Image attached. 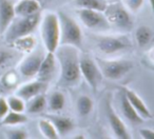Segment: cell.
I'll return each instance as SVG.
<instances>
[{"instance_id": "277c9868", "label": "cell", "mask_w": 154, "mask_h": 139, "mask_svg": "<svg viewBox=\"0 0 154 139\" xmlns=\"http://www.w3.org/2000/svg\"><path fill=\"white\" fill-rule=\"evenodd\" d=\"M39 21H40L39 13L31 16H26V17H19L17 20L13 19V21L5 31V41L9 44H11L14 40H16L19 37L32 34L36 26H38Z\"/></svg>"}, {"instance_id": "f1b7e54d", "label": "cell", "mask_w": 154, "mask_h": 139, "mask_svg": "<svg viewBox=\"0 0 154 139\" xmlns=\"http://www.w3.org/2000/svg\"><path fill=\"white\" fill-rule=\"evenodd\" d=\"M28 137L29 135L22 130H14L9 132V134H8V138L11 139H26Z\"/></svg>"}, {"instance_id": "30bf717a", "label": "cell", "mask_w": 154, "mask_h": 139, "mask_svg": "<svg viewBox=\"0 0 154 139\" xmlns=\"http://www.w3.org/2000/svg\"><path fill=\"white\" fill-rule=\"evenodd\" d=\"M32 53V52H31ZM43 55L40 52L32 53L24 58L19 64V72L24 77H33L37 75V72L39 70V66L42 61Z\"/></svg>"}, {"instance_id": "d6a6232c", "label": "cell", "mask_w": 154, "mask_h": 139, "mask_svg": "<svg viewBox=\"0 0 154 139\" xmlns=\"http://www.w3.org/2000/svg\"><path fill=\"white\" fill-rule=\"evenodd\" d=\"M10 58H11V55L8 52H3V51L0 52V66H2Z\"/></svg>"}, {"instance_id": "d4e9b609", "label": "cell", "mask_w": 154, "mask_h": 139, "mask_svg": "<svg viewBox=\"0 0 154 139\" xmlns=\"http://www.w3.org/2000/svg\"><path fill=\"white\" fill-rule=\"evenodd\" d=\"M77 112L80 116L85 117L88 116L92 112L93 109V101L90 97L88 96H82L77 100Z\"/></svg>"}, {"instance_id": "1f68e13d", "label": "cell", "mask_w": 154, "mask_h": 139, "mask_svg": "<svg viewBox=\"0 0 154 139\" xmlns=\"http://www.w3.org/2000/svg\"><path fill=\"white\" fill-rule=\"evenodd\" d=\"M141 137L145 139H154V131L150 130V128H141L139 131Z\"/></svg>"}, {"instance_id": "d590c367", "label": "cell", "mask_w": 154, "mask_h": 139, "mask_svg": "<svg viewBox=\"0 0 154 139\" xmlns=\"http://www.w3.org/2000/svg\"><path fill=\"white\" fill-rule=\"evenodd\" d=\"M47 1H52V0H47Z\"/></svg>"}, {"instance_id": "3957f363", "label": "cell", "mask_w": 154, "mask_h": 139, "mask_svg": "<svg viewBox=\"0 0 154 139\" xmlns=\"http://www.w3.org/2000/svg\"><path fill=\"white\" fill-rule=\"evenodd\" d=\"M60 26V40L59 45H73L80 47L82 44V33L79 26L72 17L64 13L58 14Z\"/></svg>"}, {"instance_id": "83f0119b", "label": "cell", "mask_w": 154, "mask_h": 139, "mask_svg": "<svg viewBox=\"0 0 154 139\" xmlns=\"http://www.w3.org/2000/svg\"><path fill=\"white\" fill-rule=\"evenodd\" d=\"M124 2L129 11L133 12V13H136L143 7V0H124Z\"/></svg>"}, {"instance_id": "7402d4cb", "label": "cell", "mask_w": 154, "mask_h": 139, "mask_svg": "<svg viewBox=\"0 0 154 139\" xmlns=\"http://www.w3.org/2000/svg\"><path fill=\"white\" fill-rule=\"evenodd\" d=\"M30 100H31V102L29 103V105H28L29 113L38 114V113H41V112L45 109V105H47V98H45L43 93L33 97V98L30 99Z\"/></svg>"}, {"instance_id": "9c48e42d", "label": "cell", "mask_w": 154, "mask_h": 139, "mask_svg": "<svg viewBox=\"0 0 154 139\" xmlns=\"http://www.w3.org/2000/svg\"><path fill=\"white\" fill-rule=\"evenodd\" d=\"M77 14L79 16L82 23L88 29H99L103 28V26L105 29H107L110 26L105 15H103L101 12L90 9H80L77 11Z\"/></svg>"}, {"instance_id": "4316f807", "label": "cell", "mask_w": 154, "mask_h": 139, "mask_svg": "<svg viewBox=\"0 0 154 139\" xmlns=\"http://www.w3.org/2000/svg\"><path fill=\"white\" fill-rule=\"evenodd\" d=\"M8 105L11 111L18 112V113H23L26 110V105H24L23 99H21L18 96H12L9 97L8 99Z\"/></svg>"}, {"instance_id": "7c38bea8", "label": "cell", "mask_w": 154, "mask_h": 139, "mask_svg": "<svg viewBox=\"0 0 154 139\" xmlns=\"http://www.w3.org/2000/svg\"><path fill=\"white\" fill-rule=\"evenodd\" d=\"M108 119H109V123L111 126L112 131H113L114 135L117 138L120 139H129L130 138V134L127 131V128L125 125V123L122 122V120L120 119V117L115 113V111L113 110V107H111L110 103H108Z\"/></svg>"}, {"instance_id": "d6986e66", "label": "cell", "mask_w": 154, "mask_h": 139, "mask_svg": "<svg viewBox=\"0 0 154 139\" xmlns=\"http://www.w3.org/2000/svg\"><path fill=\"white\" fill-rule=\"evenodd\" d=\"M16 50L18 51L24 52V53H31V52L34 50L35 44H36V40L31 34L26 35V36H22L17 38L16 40H14L11 43Z\"/></svg>"}, {"instance_id": "f546056e", "label": "cell", "mask_w": 154, "mask_h": 139, "mask_svg": "<svg viewBox=\"0 0 154 139\" xmlns=\"http://www.w3.org/2000/svg\"><path fill=\"white\" fill-rule=\"evenodd\" d=\"M9 111L10 109L8 105V101L2 97H0V119H2Z\"/></svg>"}, {"instance_id": "44dd1931", "label": "cell", "mask_w": 154, "mask_h": 139, "mask_svg": "<svg viewBox=\"0 0 154 139\" xmlns=\"http://www.w3.org/2000/svg\"><path fill=\"white\" fill-rule=\"evenodd\" d=\"M28 121V117L24 114L18 112L9 111L2 118L0 125H17V124L26 123Z\"/></svg>"}, {"instance_id": "4dcf8cb0", "label": "cell", "mask_w": 154, "mask_h": 139, "mask_svg": "<svg viewBox=\"0 0 154 139\" xmlns=\"http://www.w3.org/2000/svg\"><path fill=\"white\" fill-rule=\"evenodd\" d=\"M15 76V73L14 72H10V73H8L7 75L5 76V78H3V82H5V84L7 86H13L14 84H16L14 81H17V77H15L14 79H12V78Z\"/></svg>"}, {"instance_id": "7a4b0ae2", "label": "cell", "mask_w": 154, "mask_h": 139, "mask_svg": "<svg viewBox=\"0 0 154 139\" xmlns=\"http://www.w3.org/2000/svg\"><path fill=\"white\" fill-rule=\"evenodd\" d=\"M41 37L47 52L55 53L60 40V26L57 14H45L41 23Z\"/></svg>"}, {"instance_id": "8fae6325", "label": "cell", "mask_w": 154, "mask_h": 139, "mask_svg": "<svg viewBox=\"0 0 154 139\" xmlns=\"http://www.w3.org/2000/svg\"><path fill=\"white\" fill-rule=\"evenodd\" d=\"M48 82L41 81V80H37V81H32L21 86L17 90V95L23 100H30L33 97L37 96V95L41 94L45 91L47 89Z\"/></svg>"}, {"instance_id": "603a6c76", "label": "cell", "mask_w": 154, "mask_h": 139, "mask_svg": "<svg viewBox=\"0 0 154 139\" xmlns=\"http://www.w3.org/2000/svg\"><path fill=\"white\" fill-rule=\"evenodd\" d=\"M38 128L40 130L41 134L48 139H57L58 133L56 128H54L53 123L47 119H40L38 121Z\"/></svg>"}, {"instance_id": "ac0fdd59", "label": "cell", "mask_w": 154, "mask_h": 139, "mask_svg": "<svg viewBox=\"0 0 154 139\" xmlns=\"http://www.w3.org/2000/svg\"><path fill=\"white\" fill-rule=\"evenodd\" d=\"M51 122L53 123L54 128H56L58 135H66L70 131H72L73 126V121L68 117H64V116H51Z\"/></svg>"}, {"instance_id": "ba28073f", "label": "cell", "mask_w": 154, "mask_h": 139, "mask_svg": "<svg viewBox=\"0 0 154 139\" xmlns=\"http://www.w3.org/2000/svg\"><path fill=\"white\" fill-rule=\"evenodd\" d=\"M96 47L103 54H114L129 47L130 42L125 37L106 36L96 39Z\"/></svg>"}, {"instance_id": "836d02e7", "label": "cell", "mask_w": 154, "mask_h": 139, "mask_svg": "<svg viewBox=\"0 0 154 139\" xmlns=\"http://www.w3.org/2000/svg\"><path fill=\"white\" fill-rule=\"evenodd\" d=\"M108 1H110V2H113V1H115V0H108Z\"/></svg>"}, {"instance_id": "cb8c5ba5", "label": "cell", "mask_w": 154, "mask_h": 139, "mask_svg": "<svg viewBox=\"0 0 154 139\" xmlns=\"http://www.w3.org/2000/svg\"><path fill=\"white\" fill-rule=\"evenodd\" d=\"M49 107L51 111L58 112L63 109L66 104V98L61 92H54L51 94L49 98Z\"/></svg>"}, {"instance_id": "6da1fadb", "label": "cell", "mask_w": 154, "mask_h": 139, "mask_svg": "<svg viewBox=\"0 0 154 139\" xmlns=\"http://www.w3.org/2000/svg\"><path fill=\"white\" fill-rule=\"evenodd\" d=\"M57 53V59L61 66L60 84L64 86H73L79 82V57L77 47L73 45H60L55 51Z\"/></svg>"}, {"instance_id": "e575fe53", "label": "cell", "mask_w": 154, "mask_h": 139, "mask_svg": "<svg viewBox=\"0 0 154 139\" xmlns=\"http://www.w3.org/2000/svg\"><path fill=\"white\" fill-rule=\"evenodd\" d=\"M149 1H150V3H151V5H152V0H149Z\"/></svg>"}, {"instance_id": "4fadbf2b", "label": "cell", "mask_w": 154, "mask_h": 139, "mask_svg": "<svg viewBox=\"0 0 154 139\" xmlns=\"http://www.w3.org/2000/svg\"><path fill=\"white\" fill-rule=\"evenodd\" d=\"M122 93L126 95L127 99L129 100V102L131 103L133 107L135 109V111L139 114V116L143 118H152V113L149 110V107L146 105V103L143 102V100L134 92V91L130 90L128 88L122 89Z\"/></svg>"}, {"instance_id": "5b68a950", "label": "cell", "mask_w": 154, "mask_h": 139, "mask_svg": "<svg viewBox=\"0 0 154 139\" xmlns=\"http://www.w3.org/2000/svg\"><path fill=\"white\" fill-rule=\"evenodd\" d=\"M96 63L101 75L110 80H118L132 70V62L128 60H103L97 58Z\"/></svg>"}, {"instance_id": "e0dca14e", "label": "cell", "mask_w": 154, "mask_h": 139, "mask_svg": "<svg viewBox=\"0 0 154 139\" xmlns=\"http://www.w3.org/2000/svg\"><path fill=\"white\" fill-rule=\"evenodd\" d=\"M120 105H122V114L129 121L133 122V123H141V122H143V118L140 117L139 114L135 111V109L131 105V103L129 102V100L127 99L126 95L124 93L120 96Z\"/></svg>"}, {"instance_id": "484cf974", "label": "cell", "mask_w": 154, "mask_h": 139, "mask_svg": "<svg viewBox=\"0 0 154 139\" xmlns=\"http://www.w3.org/2000/svg\"><path fill=\"white\" fill-rule=\"evenodd\" d=\"M76 3L82 9L95 10L98 12H103L107 7L101 0H76Z\"/></svg>"}, {"instance_id": "5bb4252c", "label": "cell", "mask_w": 154, "mask_h": 139, "mask_svg": "<svg viewBox=\"0 0 154 139\" xmlns=\"http://www.w3.org/2000/svg\"><path fill=\"white\" fill-rule=\"evenodd\" d=\"M55 55L54 53L48 52L47 55L43 56L41 64L39 66V70L37 72V76H38V80L41 81L48 82L51 79L52 75L54 74L55 71Z\"/></svg>"}, {"instance_id": "9a60e30c", "label": "cell", "mask_w": 154, "mask_h": 139, "mask_svg": "<svg viewBox=\"0 0 154 139\" xmlns=\"http://www.w3.org/2000/svg\"><path fill=\"white\" fill-rule=\"evenodd\" d=\"M15 18L14 5L11 0H0V31L5 32Z\"/></svg>"}, {"instance_id": "2e32d148", "label": "cell", "mask_w": 154, "mask_h": 139, "mask_svg": "<svg viewBox=\"0 0 154 139\" xmlns=\"http://www.w3.org/2000/svg\"><path fill=\"white\" fill-rule=\"evenodd\" d=\"M14 11H15V16L26 17L39 13L40 5L36 0H20V2L14 5Z\"/></svg>"}, {"instance_id": "ffe728a7", "label": "cell", "mask_w": 154, "mask_h": 139, "mask_svg": "<svg viewBox=\"0 0 154 139\" xmlns=\"http://www.w3.org/2000/svg\"><path fill=\"white\" fill-rule=\"evenodd\" d=\"M153 38V31L147 26H140L135 32V39L140 47H146Z\"/></svg>"}, {"instance_id": "52a82bcc", "label": "cell", "mask_w": 154, "mask_h": 139, "mask_svg": "<svg viewBox=\"0 0 154 139\" xmlns=\"http://www.w3.org/2000/svg\"><path fill=\"white\" fill-rule=\"evenodd\" d=\"M79 71L80 75L84 76L91 89L96 91L103 76L96 62H94V60L91 59L89 56H82L79 58Z\"/></svg>"}, {"instance_id": "8992f818", "label": "cell", "mask_w": 154, "mask_h": 139, "mask_svg": "<svg viewBox=\"0 0 154 139\" xmlns=\"http://www.w3.org/2000/svg\"><path fill=\"white\" fill-rule=\"evenodd\" d=\"M105 17L108 23L115 26L119 29L130 30L133 22L127 10L120 5H112L111 7H106Z\"/></svg>"}]
</instances>
